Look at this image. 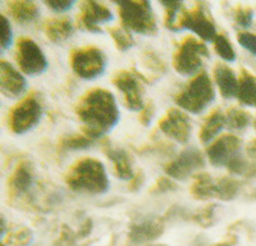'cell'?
<instances>
[{
  "mask_svg": "<svg viewBox=\"0 0 256 246\" xmlns=\"http://www.w3.org/2000/svg\"><path fill=\"white\" fill-rule=\"evenodd\" d=\"M76 114L82 123L84 135L91 140L105 136L120 122V109L109 90L92 88L82 96L76 106Z\"/></svg>",
  "mask_w": 256,
  "mask_h": 246,
  "instance_id": "cell-1",
  "label": "cell"
},
{
  "mask_svg": "<svg viewBox=\"0 0 256 246\" xmlns=\"http://www.w3.org/2000/svg\"><path fill=\"white\" fill-rule=\"evenodd\" d=\"M66 184L74 192L98 195L109 190V177L104 164L95 158H82L66 174Z\"/></svg>",
  "mask_w": 256,
  "mask_h": 246,
  "instance_id": "cell-2",
  "label": "cell"
},
{
  "mask_svg": "<svg viewBox=\"0 0 256 246\" xmlns=\"http://www.w3.org/2000/svg\"><path fill=\"white\" fill-rule=\"evenodd\" d=\"M216 99V90L209 74L200 72L178 92L176 104L184 110L200 114Z\"/></svg>",
  "mask_w": 256,
  "mask_h": 246,
  "instance_id": "cell-3",
  "label": "cell"
},
{
  "mask_svg": "<svg viewBox=\"0 0 256 246\" xmlns=\"http://www.w3.org/2000/svg\"><path fill=\"white\" fill-rule=\"evenodd\" d=\"M120 20L126 28L138 35L155 36L158 34V24L148 2H118Z\"/></svg>",
  "mask_w": 256,
  "mask_h": 246,
  "instance_id": "cell-4",
  "label": "cell"
},
{
  "mask_svg": "<svg viewBox=\"0 0 256 246\" xmlns=\"http://www.w3.org/2000/svg\"><path fill=\"white\" fill-rule=\"evenodd\" d=\"M204 58H209V50L205 42L188 36L178 45L173 56V66L182 76H196L202 68Z\"/></svg>",
  "mask_w": 256,
  "mask_h": 246,
  "instance_id": "cell-5",
  "label": "cell"
},
{
  "mask_svg": "<svg viewBox=\"0 0 256 246\" xmlns=\"http://www.w3.org/2000/svg\"><path fill=\"white\" fill-rule=\"evenodd\" d=\"M44 108L38 94H30L20 100L9 113V128L16 135H24L32 130L42 118Z\"/></svg>",
  "mask_w": 256,
  "mask_h": 246,
  "instance_id": "cell-6",
  "label": "cell"
},
{
  "mask_svg": "<svg viewBox=\"0 0 256 246\" xmlns=\"http://www.w3.org/2000/svg\"><path fill=\"white\" fill-rule=\"evenodd\" d=\"M73 72L82 80H95L104 74L106 68V56L96 46H84L74 49L70 56Z\"/></svg>",
  "mask_w": 256,
  "mask_h": 246,
  "instance_id": "cell-7",
  "label": "cell"
},
{
  "mask_svg": "<svg viewBox=\"0 0 256 246\" xmlns=\"http://www.w3.org/2000/svg\"><path fill=\"white\" fill-rule=\"evenodd\" d=\"M16 60L20 70L28 76H38L44 74L49 66L42 49L30 38H22L18 40Z\"/></svg>",
  "mask_w": 256,
  "mask_h": 246,
  "instance_id": "cell-8",
  "label": "cell"
},
{
  "mask_svg": "<svg viewBox=\"0 0 256 246\" xmlns=\"http://www.w3.org/2000/svg\"><path fill=\"white\" fill-rule=\"evenodd\" d=\"M178 28L190 30L195 32L202 41H212L218 35L216 27L212 18L208 16L205 10V6L202 3H198L191 10H182L180 20H178Z\"/></svg>",
  "mask_w": 256,
  "mask_h": 246,
  "instance_id": "cell-9",
  "label": "cell"
},
{
  "mask_svg": "<svg viewBox=\"0 0 256 246\" xmlns=\"http://www.w3.org/2000/svg\"><path fill=\"white\" fill-rule=\"evenodd\" d=\"M140 80L148 81L136 70L134 74L128 70H120L113 77V85L124 95L126 106L132 112H140L144 108L142 88Z\"/></svg>",
  "mask_w": 256,
  "mask_h": 246,
  "instance_id": "cell-10",
  "label": "cell"
},
{
  "mask_svg": "<svg viewBox=\"0 0 256 246\" xmlns=\"http://www.w3.org/2000/svg\"><path fill=\"white\" fill-rule=\"evenodd\" d=\"M204 154L196 148H191L180 152L173 160L169 162L166 166V173L170 178L184 181L198 170L204 168Z\"/></svg>",
  "mask_w": 256,
  "mask_h": 246,
  "instance_id": "cell-11",
  "label": "cell"
},
{
  "mask_svg": "<svg viewBox=\"0 0 256 246\" xmlns=\"http://www.w3.org/2000/svg\"><path fill=\"white\" fill-rule=\"evenodd\" d=\"M159 130L172 140L180 144H187L192 134L191 120L184 112L172 108L159 120Z\"/></svg>",
  "mask_w": 256,
  "mask_h": 246,
  "instance_id": "cell-12",
  "label": "cell"
},
{
  "mask_svg": "<svg viewBox=\"0 0 256 246\" xmlns=\"http://www.w3.org/2000/svg\"><path fill=\"white\" fill-rule=\"evenodd\" d=\"M241 146V138L236 135L220 136L208 148V159L214 167H227V164L238 156Z\"/></svg>",
  "mask_w": 256,
  "mask_h": 246,
  "instance_id": "cell-13",
  "label": "cell"
},
{
  "mask_svg": "<svg viewBox=\"0 0 256 246\" xmlns=\"http://www.w3.org/2000/svg\"><path fill=\"white\" fill-rule=\"evenodd\" d=\"M113 20V13L108 6L98 2H84L81 6V13L78 17V24L82 28L90 32H102L100 24H108Z\"/></svg>",
  "mask_w": 256,
  "mask_h": 246,
  "instance_id": "cell-14",
  "label": "cell"
},
{
  "mask_svg": "<svg viewBox=\"0 0 256 246\" xmlns=\"http://www.w3.org/2000/svg\"><path fill=\"white\" fill-rule=\"evenodd\" d=\"M27 81L20 72H18L6 60L0 62V90L2 94L10 99L20 98L26 92Z\"/></svg>",
  "mask_w": 256,
  "mask_h": 246,
  "instance_id": "cell-15",
  "label": "cell"
},
{
  "mask_svg": "<svg viewBox=\"0 0 256 246\" xmlns=\"http://www.w3.org/2000/svg\"><path fill=\"white\" fill-rule=\"evenodd\" d=\"M164 232V218H146L130 226L128 241L132 245H142L156 240Z\"/></svg>",
  "mask_w": 256,
  "mask_h": 246,
  "instance_id": "cell-16",
  "label": "cell"
},
{
  "mask_svg": "<svg viewBox=\"0 0 256 246\" xmlns=\"http://www.w3.org/2000/svg\"><path fill=\"white\" fill-rule=\"evenodd\" d=\"M35 184V172L30 162L17 164L9 178V194L14 198L24 196L30 192Z\"/></svg>",
  "mask_w": 256,
  "mask_h": 246,
  "instance_id": "cell-17",
  "label": "cell"
},
{
  "mask_svg": "<svg viewBox=\"0 0 256 246\" xmlns=\"http://www.w3.org/2000/svg\"><path fill=\"white\" fill-rule=\"evenodd\" d=\"M102 150H104L105 156L109 158V160L113 163L116 178L123 180V181H131L132 177L134 176V172L132 168V160L130 154L120 148L112 146L109 141H105Z\"/></svg>",
  "mask_w": 256,
  "mask_h": 246,
  "instance_id": "cell-18",
  "label": "cell"
},
{
  "mask_svg": "<svg viewBox=\"0 0 256 246\" xmlns=\"http://www.w3.org/2000/svg\"><path fill=\"white\" fill-rule=\"evenodd\" d=\"M214 80L224 99H233L237 96L238 78L232 68L224 63H218L214 67Z\"/></svg>",
  "mask_w": 256,
  "mask_h": 246,
  "instance_id": "cell-19",
  "label": "cell"
},
{
  "mask_svg": "<svg viewBox=\"0 0 256 246\" xmlns=\"http://www.w3.org/2000/svg\"><path fill=\"white\" fill-rule=\"evenodd\" d=\"M6 6H8V12L10 17L17 20L18 24H32L40 16V9H38V4L34 3V2L16 0V2H9Z\"/></svg>",
  "mask_w": 256,
  "mask_h": 246,
  "instance_id": "cell-20",
  "label": "cell"
},
{
  "mask_svg": "<svg viewBox=\"0 0 256 246\" xmlns=\"http://www.w3.org/2000/svg\"><path fill=\"white\" fill-rule=\"evenodd\" d=\"M74 32V27L68 18H54L45 24V35L54 44L67 41Z\"/></svg>",
  "mask_w": 256,
  "mask_h": 246,
  "instance_id": "cell-21",
  "label": "cell"
},
{
  "mask_svg": "<svg viewBox=\"0 0 256 246\" xmlns=\"http://www.w3.org/2000/svg\"><path fill=\"white\" fill-rule=\"evenodd\" d=\"M224 127H226V116L223 112L220 109L212 112L200 128V134H198L200 141L202 144L212 142Z\"/></svg>",
  "mask_w": 256,
  "mask_h": 246,
  "instance_id": "cell-22",
  "label": "cell"
},
{
  "mask_svg": "<svg viewBox=\"0 0 256 246\" xmlns=\"http://www.w3.org/2000/svg\"><path fill=\"white\" fill-rule=\"evenodd\" d=\"M237 99L242 106H256V76L246 70L240 76Z\"/></svg>",
  "mask_w": 256,
  "mask_h": 246,
  "instance_id": "cell-23",
  "label": "cell"
},
{
  "mask_svg": "<svg viewBox=\"0 0 256 246\" xmlns=\"http://www.w3.org/2000/svg\"><path fill=\"white\" fill-rule=\"evenodd\" d=\"M192 196L198 200H209L216 198V181L209 173H198L191 186Z\"/></svg>",
  "mask_w": 256,
  "mask_h": 246,
  "instance_id": "cell-24",
  "label": "cell"
},
{
  "mask_svg": "<svg viewBox=\"0 0 256 246\" xmlns=\"http://www.w3.org/2000/svg\"><path fill=\"white\" fill-rule=\"evenodd\" d=\"M241 190V182L232 177H222L216 181V198L222 202L236 199Z\"/></svg>",
  "mask_w": 256,
  "mask_h": 246,
  "instance_id": "cell-25",
  "label": "cell"
},
{
  "mask_svg": "<svg viewBox=\"0 0 256 246\" xmlns=\"http://www.w3.org/2000/svg\"><path fill=\"white\" fill-rule=\"evenodd\" d=\"M226 127L230 131L240 132L248 128L251 123V114L248 112L238 108H230L226 113Z\"/></svg>",
  "mask_w": 256,
  "mask_h": 246,
  "instance_id": "cell-26",
  "label": "cell"
},
{
  "mask_svg": "<svg viewBox=\"0 0 256 246\" xmlns=\"http://www.w3.org/2000/svg\"><path fill=\"white\" fill-rule=\"evenodd\" d=\"M94 140L86 135H66L59 141V148L63 152H77V150H86L92 146Z\"/></svg>",
  "mask_w": 256,
  "mask_h": 246,
  "instance_id": "cell-27",
  "label": "cell"
},
{
  "mask_svg": "<svg viewBox=\"0 0 256 246\" xmlns=\"http://www.w3.org/2000/svg\"><path fill=\"white\" fill-rule=\"evenodd\" d=\"M212 42H214V49H216V54L223 60L233 62L236 59V52L233 49L230 38L227 36L223 35V34H218L216 38L212 40Z\"/></svg>",
  "mask_w": 256,
  "mask_h": 246,
  "instance_id": "cell-28",
  "label": "cell"
},
{
  "mask_svg": "<svg viewBox=\"0 0 256 246\" xmlns=\"http://www.w3.org/2000/svg\"><path fill=\"white\" fill-rule=\"evenodd\" d=\"M160 6L166 9V27L170 31L178 32L180 28L177 26V14L182 12L184 3L180 2H160Z\"/></svg>",
  "mask_w": 256,
  "mask_h": 246,
  "instance_id": "cell-29",
  "label": "cell"
},
{
  "mask_svg": "<svg viewBox=\"0 0 256 246\" xmlns=\"http://www.w3.org/2000/svg\"><path fill=\"white\" fill-rule=\"evenodd\" d=\"M109 34H110L112 38H113L116 49L120 50V52H127V50H130L134 45V38L126 28L114 27V28L109 30Z\"/></svg>",
  "mask_w": 256,
  "mask_h": 246,
  "instance_id": "cell-30",
  "label": "cell"
},
{
  "mask_svg": "<svg viewBox=\"0 0 256 246\" xmlns=\"http://www.w3.org/2000/svg\"><path fill=\"white\" fill-rule=\"evenodd\" d=\"M216 204H209L205 208L200 209L196 213L191 214V220L198 226L204 227V228H209L214 224L216 222Z\"/></svg>",
  "mask_w": 256,
  "mask_h": 246,
  "instance_id": "cell-31",
  "label": "cell"
},
{
  "mask_svg": "<svg viewBox=\"0 0 256 246\" xmlns=\"http://www.w3.org/2000/svg\"><path fill=\"white\" fill-rule=\"evenodd\" d=\"M32 238H34V236H32L31 230L27 228V227H20L13 234H9L8 238L2 240V246H28L31 244Z\"/></svg>",
  "mask_w": 256,
  "mask_h": 246,
  "instance_id": "cell-32",
  "label": "cell"
},
{
  "mask_svg": "<svg viewBox=\"0 0 256 246\" xmlns=\"http://www.w3.org/2000/svg\"><path fill=\"white\" fill-rule=\"evenodd\" d=\"M13 41L12 24L6 18V16H0V44H2V50H6L10 48Z\"/></svg>",
  "mask_w": 256,
  "mask_h": 246,
  "instance_id": "cell-33",
  "label": "cell"
},
{
  "mask_svg": "<svg viewBox=\"0 0 256 246\" xmlns=\"http://www.w3.org/2000/svg\"><path fill=\"white\" fill-rule=\"evenodd\" d=\"M234 22H236L238 26H241L242 28H248V27L252 24L254 20V10L250 6H238V8L234 10Z\"/></svg>",
  "mask_w": 256,
  "mask_h": 246,
  "instance_id": "cell-34",
  "label": "cell"
},
{
  "mask_svg": "<svg viewBox=\"0 0 256 246\" xmlns=\"http://www.w3.org/2000/svg\"><path fill=\"white\" fill-rule=\"evenodd\" d=\"M144 60H145L146 67L150 70H152L154 74H163L166 72V63H164L156 54L152 53V52H146V53L144 54Z\"/></svg>",
  "mask_w": 256,
  "mask_h": 246,
  "instance_id": "cell-35",
  "label": "cell"
},
{
  "mask_svg": "<svg viewBox=\"0 0 256 246\" xmlns=\"http://www.w3.org/2000/svg\"><path fill=\"white\" fill-rule=\"evenodd\" d=\"M250 164L244 156H241L240 152L238 156H236L230 163L227 164V170H230L233 174H242V176H246L248 174V170L250 168Z\"/></svg>",
  "mask_w": 256,
  "mask_h": 246,
  "instance_id": "cell-36",
  "label": "cell"
},
{
  "mask_svg": "<svg viewBox=\"0 0 256 246\" xmlns=\"http://www.w3.org/2000/svg\"><path fill=\"white\" fill-rule=\"evenodd\" d=\"M178 188L177 184H174V181H172L170 177H160L156 181V184L152 186V188L150 190V194H154V195H162V194L172 192Z\"/></svg>",
  "mask_w": 256,
  "mask_h": 246,
  "instance_id": "cell-37",
  "label": "cell"
},
{
  "mask_svg": "<svg viewBox=\"0 0 256 246\" xmlns=\"http://www.w3.org/2000/svg\"><path fill=\"white\" fill-rule=\"evenodd\" d=\"M237 40H238V44L244 49H246L248 53L256 56V34L248 32V31H242V32H238V35H237Z\"/></svg>",
  "mask_w": 256,
  "mask_h": 246,
  "instance_id": "cell-38",
  "label": "cell"
},
{
  "mask_svg": "<svg viewBox=\"0 0 256 246\" xmlns=\"http://www.w3.org/2000/svg\"><path fill=\"white\" fill-rule=\"evenodd\" d=\"M45 6L56 13L67 12L74 6V2H68V0H56V2H44Z\"/></svg>",
  "mask_w": 256,
  "mask_h": 246,
  "instance_id": "cell-39",
  "label": "cell"
},
{
  "mask_svg": "<svg viewBox=\"0 0 256 246\" xmlns=\"http://www.w3.org/2000/svg\"><path fill=\"white\" fill-rule=\"evenodd\" d=\"M154 113H155V108L152 106V102H146L144 108L140 110V116H138V120L142 126H148L150 123H152V118H154Z\"/></svg>",
  "mask_w": 256,
  "mask_h": 246,
  "instance_id": "cell-40",
  "label": "cell"
},
{
  "mask_svg": "<svg viewBox=\"0 0 256 246\" xmlns=\"http://www.w3.org/2000/svg\"><path fill=\"white\" fill-rule=\"evenodd\" d=\"M144 181H145V177H144V173L142 170H137L136 173H134V176L132 177L131 182H130V191H134V192H136V191H138L141 188V186L144 184Z\"/></svg>",
  "mask_w": 256,
  "mask_h": 246,
  "instance_id": "cell-41",
  "label": "cell"
},
{
  "mask_svg": "<svg viewBox=\"0 0 256 246\" xmlns=\"http://www.w3.org/2000/svg\"><path fill=\"white\" fill-rule=\"evenodd\" d=\"M92 231V220H86L82 223V227L80 228L78 234H77V238H86L90 234V232Z\"/></svg>",
  "mask_w": 256,
  "mask_h": 246,
  "instance_id": "cell-42",
  "label": "cell"
},
{
  "mask_svg": "<svg viewBox=\"0 0 256 246\" xmlns=\"http://www.w3.org/2000/svg\"><path fill=\"white\" fill-rule=\"evenodd\" d=\"M248 152L250 154L251 158L256 159V138L250 142V145L248 146Z\"/></svg>",
  "mask_w": 256,
  "mask_h": 246,
  "instance_id": "cell-43",
  "label": "cell"
},
{
  "mask_svg": "<svg viewBox=\"0 0 256 246\" xmlns=\"http://www.w3.org/2000/svg\"><path fill=\"white\" fill-rule=\"evenodd\" d=\"M195 246H204V244H196ZM212 246H234V245H233V242H230V241H223V242H218Z\"/></svg>",
  "mask_w": 256,
  "mask_h": 246,
  "instance_id": "cell-44",
  "label": "cell"
},
{
  "mask_svg": "<svg viewBox=\"0 0 256 246\" xmlns=\"http://www.w3.org/2000/svg\"><path fill=\"white\" fill-rule=\"evenodd\" d=\"M150 246H166V245H160L159 244V245H150Z\"/></svg>",
  "mask_w": 256,
  "mask_h": 246,
  "instance_id": "cell-45",
  "label": "cell"
},
{
  "mask_svg": "<svg viewBox=\"0 0 256 246\" xmlns=\"http://www.w3.org/2000/svg\"><path fill=\"white\" fill-rule=\"evenodd\" d=\"M255 130H256V122H255Z\"/></svg>",
  "mask_w": 256,
  "mask_h": 246,
  "instance_id": "cell-46",
  "label": "cell"
}]
</instances>
